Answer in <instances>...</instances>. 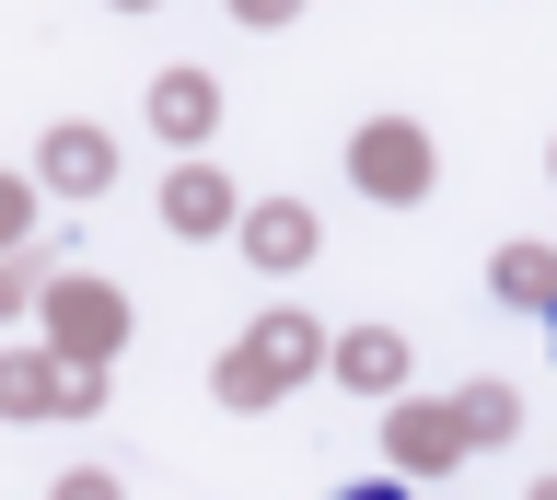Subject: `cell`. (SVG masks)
I'll return each instance as SVG.
<instances>
[{
  "label": "cell",
  "instance_id": "6",
  "mask_svg": "<svg viewBox=\"0 0 557 500\" xmlns=\"http://www.w3.org/2000/svg\"><path fill=\"white\" fill-rule=\"evenodd\" d=\"M546 338H557V303H546Z\"/></svg>",
  "mask_w": 557,
  "mask_h": 500
},
{
  "label": "cell",
  "instance_id": "3",
  "mask_svg": "<svg viewBox=\"0 0 557 500\" xmlns=\"http://www.w3.org/2000/svg\"><path fill=\"white\" fill-rule=\"evenodd\" d=\"M395 361H407L395 338H348V361H337V373H348V385H395Z\"/></svg>",
  "mask_w": 557,
  "mask_h": 500
},
{
  "label": "cell",
  "instance_id": "4",
  "mask_svg": "<svg viewBox=\"0 0 557 500\" xmlns=\"http://www.w3.org/2000/svg\"><path fill=\"white\" fill-rule=\"evenodd\" d=\"M244 12H256V24H278V12H302V0H244Z\"/></svg>",
  "mask_w": 557,
  "mask_h": 500
},
{
  "label": "cell",
  "instance_id": "2",
  "mask_svg": "<svg viewBox=\"0 0 557 500\" xmlns=\"http://www.w3.org/2000/svg\"><path fill=\"white\" fill-rule=\"evenodd\" d=\"M499 291H511V303H557V268L534 245H511V256H499Z\"/></svg>",
  "mask_w": 557,
  "mask_h": 500
},
{
  "label": "cell",
  "instance_id": "1",
  "mask_svg": "<svg viewBox=\"0 0 557 500\" xmlns=\"http://www.w3.org/2000/svg\"><path fill=\"white\" fill-rule=\"evenodd\" d=\"M47 175H59V186H104V175H116L104 129H59V141H47Z\"/></svg>",
  "mask_w": 557,
  "mask_h": 500
},
{
  "label": "cell",
  "instance_id": "7",
  "mask_svg": "<svg viewBox=\"0 0 557 500\" xmlns=\"http://www.w3.org/2000/svg\"><path fill=\"white\" fill-rule=\"evenodd\" d=\"M128 12H139V0H128Z\"/></svg>",
  "mask_w": 557,
  "mask_h": 500
},
{
  "label": "cell",
  "instance_id": "5",
  "mask_svg": "<svg viewBox=\"0 0 557 500\" xmlns=\"http://www.w3.org/2000/svg\"><path fill=\"white\" fill-rule=\"evenodd\" d=\"M348 500H395V489H348Z\"/></svg>",
  "mask_w": 557,
  "mask_h": 500
}]
</instances>
